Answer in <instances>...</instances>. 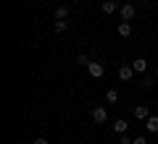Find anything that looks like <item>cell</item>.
<instances>
[{
  "label": "cell",
  "mask_w": 158,
  "mask_h": 144,
  "mask_svg": "<svg viewBox=\"0 0 158 144\" xmlns=\"http://www.w3.org/2000/svg\"><path fill=\"white\" fill-rule=\"evenodd\" d=\"M87 71H90V76H92V79H103V73H106V66H103V63H98V60H92L90 66H87Z\"/></svg>",
  "instance_id": "cell-3"
},
{
  "label": "cell",
  "mask_w": 158,
  "mask_h": 144,
  "mask_svg": "<svg viewBox=\"0 0 158 144\" xmlns=\"http://www.w3.org/2000/svg\"><path fill=\"white\" fill-rule=\"evenodd\" d=\"M118 11H121V21H132V18L137 16V8L132 6V3H124V6L118 8Z\"/></svg>",
  "instance_id": "cell-2"
},
{
  "label": "cell",
  "mask_w": 158,
  "mask_h": 144,
  "mask_svg": "<svg viewBox=\"0 0 158 144\" xmlns=\"http://www.w3.org/2000/svg\"><path fill=\"white\" fill-rule=\"evenodd\" d=\"M53 29H56V34H63L69 29V24L66 21H56V24H53Z\"/></svg>",
  "instance_id": "cell-13"
},
{
  "label": "cell",
  "mask_w": 158,
  "mask_h": 144,
  "mask_svg": "<svg viewBox=\"0 0 158 144\" xmlns=\"http://www.w3.org/2000/svg\"><path fill=\"white\" fill-rule=\"evenodd\" d=\"M106 102H108V105H116V102H118V92H116V89H108V92H106Z\"/></svg>",
  "instance_id": "cell-12"
},
{
  "label": "cell",
  "mask_w": 158,
  "mask_h": 144,
  "mask_svg": "<svg viewBox=\"0 0 158 144\" xmlns=\"http://www.w3.org/2000/svg\"><path fill=\"white\" fill-rule=\"evenodd\" d=\"M53 18H56V21H66L69 18V6H58L56 11H53Z\"/></svg>",
  "instance_id": "cell-8"
},
{
  "label": "cell",
  "mask_w": 158,
  "mask_h": 144,
  "mask_svg": "<svg viewBox=\"0 0 158 144\" xmlns=\"http://www.w3.org/2000/svg\"><path fill=\"white\" fill-rule=\"evenodd\" d=\"M127 128H129V123H127L124 118H118V121H113V131H116V134H127Z\"/></svg>",
  "instance_id": "cell-10"
},
{
  "label": "cell",
  "mask_w": 158,
  "mask_h": 144,
  "mask_svg": "<svg viewBox=\"0 0 158 144\" xmlns=\"http://www.w3.org/2000/svg\"><path fill=\"white\" fill-rule=\"evenodd\" d=\"M142 89H150L153 87V76H142V84H140Z\"/></svg>",
  "instance_id": "cell-14"
},
{
  "label": "cell",
  "mask_w": 158,
  "mask_h": 144,
  "mask_svg": "<svg viewBox=\"0 0 158 144\" xmlns=\"http://www.w3.org/2000/svg\"><path fill=\"white\" fill-rule=\"evenodd\" d=\"M132 76H135V68L132 66H118V79L121 81H132Z\"/></svg>",
  "instance_id": "cell-7"
},
{
  "label": "cell",
  "mask_w": 158,
  "mask_h": 144,
  "mask_svg": "<svg viewBox=\"0 0 158 144\" xmlns=\"http://www.w3.org/2000/svg\"><path fill=\"white\" fill-rule=\"evenodd\" d=\"M77 63H79V66H90V63H92V60H90V58H87V55H85V53H82V55H79V58H77Z\"/></svg>",
  "instance_id": "cell-15"
},
{
  "label": "cell",
  "mask_w": 158,
  "mask_h": 144,
  "mask_svg": "<svg viewBox=\"0 0 158 144\" xmlns=\"http://www.w3.org/2000/svg\"><path fill=\"white\" fill-rule=\"evenodd\" d=\"M132 68H135V73L145 76V73H148V60H145V58H137V60H132Z\"/></svg>",
  "instance_id": "cell-5"
},
{
  "label": "cell",
  "mask_w": 158,
  "mask_h": 144,
  "mask_svg": "<svg viewBox=\"0 0 158 144\" xmlns=\"http://www.w3.org/2000/svg\"><path fill=\"white\" fill-rule=\"evenodd\" d=\"M32 144H50V142H48V139H45V136H37V139H34V142H32Z\"/></svg>",
  "instance_id": "cell-18"
},
{
  "label": "cell",
  "mask_w": 158,
  "mask_h": 144,
  "mask_svg": "<svg viewBox=\"0 0 158 144\" xmlns=\"http://www.w3.org/2000/svg\"><path fill=\"white\" fill-rule=\"evenodd\" d=\"M113 3H116V6H118V8H121V6H124V3H121V0H113Z\"/></svg>",
  "instance_id": "cell-19"
},
{
  "label": "cell",
  "mask_w": 158,
  "mask_h": 144,
  "mask_svg": "<svg viewBox=\"0 0 158 144\" xmlns=\"http://www.w3.org/2000/svg\"><path fill=\"white\" fill-rule=\"evenodd\" d=\"M145 131L148 134H158V115H150L145 121Z\"/></svg>",
  "instance_id": "cell-9"
},
{
  "label": "cell",
  "mask_w": 158,
  "mask_h": 144,
  "mask_svg": "<svg viewBox=\"0 0 158 144\" xmlns=\"http://www.w3.org/2000/svg\"><path fill=\"white\" fill-rule=\"evenodd\" d=\"M132 144H148V139L145 136H137V139H132Z\"/></svg>",
  "instance_id": "cell-17"
},
{
  "label": "cell",
  "mask_w": 158,
  "mask_h": 144,
  "mask_svg": "<svg viewBox=\"0 0 158 144\" xmlns=\"http://www.w3.org/2000/svg\"><path fill=\"white\" fill-rule=\"evenodd\" d=\"M118 144H132V139L127 134H118Z\"/></svg>",
  "instance_id": "cell-16"
},
{
  "label": "cell",
  "mask_w": 158,
  "mask_h": 144,
  "mask_svg": "<svg viewBox=\"0 0 158 144\" xmlns=\"http://www.w3.org/2000/svg\"><path fill=\"white\" fill-rule=\"evenodd\" d=\"M116 32H118V37H121V39H129V37H132V24H129V21H121V24L116 26Z\"/></svg>",
  "instance_id": "cell-4"
},
{
  "label": "cell",
  "mask_w": 158,
  "mask_h": 144,
  "mask_svg": "<svg viewBox=\"0 0 158 144\" xmlns=\"http://www.w3.org/2000/svg\"><path fill=\"white\" fill-rule=\"evenodd\" d=\"M90 115H92V121H95V123H106V121H108V110H106L103 105H95V107L90 110Z\"/></svg>",
  "instance_id": "cell-1"
},
{
  "label": "cell",
  "mask_w": 158,
  "mask_h": 144,
  "mask_svg": "<svg viewBox=\"0 0 158 144\" xmlns=\"http://www.w3.org/2000/svg\"><path fill=\"white\" fill-rule=\"evenodd\" d=\"M153 73H156V76H158V66H156V68H153Z\"/></svg>",
  "instance_id": "cell-20"
},
{
  "label": "cell",
  "mask_w": 158,
  "mask_h": 144,
  "mask_svg": "<svg viewBox=\"0 0 158 144\" xmlns=\"http://www.w3.org/2000/svg\"><path fill=\"white\" fill-rule=\"evenodd\" d=\"M135 118L145 123L148 118H150V110H148V105H135Z\"/></svg>",
  "instance_id": "cell-6"
},
{
  "label": "cell",
  "mask_w": 158,
  "mask_h": 144,
  "mask_svg": "<svg viewBox=\"0 0 158 144\" xmlns=\"http://www.w3.org/2000/svg\"><path fill=\"white\" fill-rule=\"evenodd\" d=\"M116 3H113V0H103V6H100V11L103 13H106V16H108V13H113V11H116Z\"/></svg>",
  "instance_id": "cell-11"
}]
</instances>
